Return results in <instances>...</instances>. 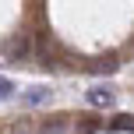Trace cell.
I'll return each instance as SVG.
<instances>
[{"mask_svg": "<svg viewBox=\"0 0 134 134\" xmlns=\"http://www.w3.org/2000/svg\"><path fill=\"white\" fill-rule=\"evenodd\" d=\"M28 57H32V35L21 32V35H14V39L7 42V60L21 64V60H28Z\"/></svg>", "mask_w": 134, "mask_h": 134, "instance_id": "obj_1", "label": "cell"}, {"mask_svg": "<svg viewBox=\"0 0 134 134\" xmlns=\"http://www.w3.org/2000/svg\"><path fill=\"white\" fill-rule=\"evenodd\" d=\"M88 102H92L95 109H109L116 102V92L106 88V85H95V88H88Z\"/></svg>", "mask_w": 134, "mask_h": 134, "instance_id": "obj_2", "label": "cell"}, {"mask_svg": "<svg viewBox=\"0 0 134 134\" xmlns=\"http://www.w3.org/2000/svg\"><path fill=\"white\" fill-rule=\"evenodd\" d=\"M49 99H53V88L35 85V88H28V92L21 95V106H42V102H49Z\"/></svg>", "mask_w": 134, "mask_h": 134, "instance_id": "obj_3", "label": "cell"}, {"mask_svg": "<svg viewBox=\"0 0 134 134\" xmlns=\"http://www.w3.org/2000/svg\"><path fill=\"white\" fill-rule=\"evenodd\" d=\"M64 131H67V124H64V120H57V116L39 124V134H64Z\"/></svg>", "mask_w": 134, "mask_h": 134, "instance_id": "obj_4", "label": "cell"}, {"mask_svg": "<svg viewBox=\"0 0 134 134\" xmlns=\"http://www.w3.org/2000/svg\"><path fill=\"white\" fill-rule=\"evenodd\" d=\"M4 134H32V120H28V116H21V120L7 124V131H4Z\"/></svg>", "mask_w": 134, "mask_h": 134, "instance_id": "obj_5", "label": "cell"}, {"mask_svg": "<svg viewBox=\"0 0 134 134\" xmlns=\"http://www.w3.org/2000/svg\"><path fill=\"white\" fill-rule=\"evenodd\" d=\"M7 99H14V81L0 74V102H7Z\"/></svg>", "mask_w": 134, "mask_h": 134, "instance_id": "obj_6", "label": "cell"}, {"mask_svg": "<svg viewBox=\"0 0 134 134\" xmlns=\"http://www.w3.org/2000/svg\"><path fill=\"white\" fill-rule=\"evenodd\" d=\"M109 131H134V120L131 116H116V120H109Z\"/></svg>", "mask_w": 134, "mask_h": 134, "instance_id": "obj_7", "label": "cell"}, {"mask_svg": "<svg viewBox=\"0 0 134 134\" xmlns=\"http://www.w3.org/2000/svg\"><path fill=\"white\" fill-rule=\"evenodd\" d=\"M92 71L95 74H113L116 71V60H99V64H92Z\"/></svg>", "mask_w": 134, "mask_h": 134, "instance_id": "obj_8", "label": "cell"}]
</instances>
